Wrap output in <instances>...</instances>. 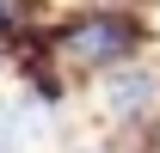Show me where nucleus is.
Segmentation results:
<instances>
[{
	"label": "nucleus",
	"mask_w": 160,
	"mask_h": 153,
	"mask_svg": "<svg viewBox=\"0 0 160 153\" xmlns=\"http://www.w3.org/2000/svg\"><path fill=\"white\" fill-rule=\"evenodd\" d=\"M12 123H19V116H12L6 104H0V147H12V141H19V135H12Z\"/></svg>",
	"instance_id": "3"
},
{
	"label": "nucleus",
	"mask_w": 160,
	"mask_h": 153,
	"mask_svg": "<svg viewBox=\"0 0 160 153\" xmlns=\"http://www.w3.org/2000/svg\"><path fill=\"white\" fill-rule=\"evenodd\" d=\"M6 19H12V0H0V31H6Z\"/></svg>",
	"instance_id": "4"
},
{
	"label": "nucleus",
	"mask_w": 160,
	"mask_h": 153,
	"mask_svg": "<svg viewBox=\"0 0 160 153\" xmlns=\"http://www.w3.org/2000/svg\"><path fill=\"white\" fill-rule=\"evenodd\" d=\"M154 92H160V80L142 74V67H129V74H117L111 86H105V104H111L117 116H129V110H142V104H154Z\"/></svg>",
	"instance_id": "2"
},
{
	"label": "nucleus",
	"mask_w": 160,
	"mask_h": 153,
	"mask_svg": "<svg viewBox=\"0 0 160 153\" xmlns=\"http://www.w3.org/2000/svg\"><path fill=\"white\" fill-rule=\"evenodd\" d=\"M129 19H80L74 31H62V61H74V67H105V61L129 55Z\"/></svg>",
	"instance_id": "1"
}]
</instances>
